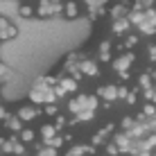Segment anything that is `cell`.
Masks as SVG:
<instances>
[{"mask_svg": "<svg viewBox=\"0 0 156 156\" xmlns=\"http://www.w3.org/2000/svg\"><path fill=\"white\" fill-rule=\"evenodd\" d=\"M156 0H131V9H138V12H143V9H149L154 7Z\"/></svg>", "mask_w": 156, "mask_h": 156, "instance_id": "obj_23", "label": "cell"}, {"mask_svg": "<svg viewBox=\"0 0 156 156\" xmlns=\"http://www.w3.org/2000/svg\"><path fill=\"white\" fill-rule=\"evenodd\" d=\"M5 125H7L9 131H16V133L23 129V122H20V118H18V115H9L7 120H5Z\"/></svg>", "mask_w": 156, "mask_h": 156, "instance_id": "obj_21", "label": "cell"}, {"mask_svg": "<svg viewBox=\"0 0 156 156\" xmlns=\"http://www.w3.org/2000/svg\"><path fill=\"white\" fill-rule=\"evenodd\" d=\"M66 125H68V127H77V125H79L77 115H70V118H68V122H66Z\"/></svg>", "mask_w": 156, "mask_h": 156, "instance_id": "obj_41", "label": "cell"}, {"mask_svg": "<svg viewBox=\"0 0 156 156\" xmlns=\"http://www.w3.org/2000/svg\"><path fill=\"white\" fill-rule=\"evenodd\" d=\"M111 59H113L111 52H98V61L100 63H111Z\"/></svg>", "mask_w": 156, "mask_h": 156, "instance_id": "obj_35", "label": "cell"}, {"mask_svg": "<svg viewBox=\"0 0 156 156\" xmlns=\"http://www.w3.org/2000/svg\"><path fill=\"white\" fill-rule=\"evenodd\" d=\"M125 102L129 106H133V104H138V88H129V93H127V98Z\"/></svg>", "mask_w": 156, "mask_h": 156, "instance_id": "obj_29", "label": "cell"}, {"mask_svg": "<svg viewBox=\"0 0 156 156\" xmlns=\"http://www.w3.org/2000/svg\"><path fill=\"white\" fill-rule=\"evenodd\" d=\"M0 152L7 154V156H25V143H20L16 136H9Z\"/></svg>", "mask_w": 156, "mask_h": 156, "instance_id": "obj_8", "label": "cell"}, {"mask_svg": "<svg viewBox=\"0 0 156 156\" xmlns=\"http://www.w3.org/2000/svg\"><path fill=\"white\" fill-rule=\"evenodd\" d=\"M41 106H43L41 113L48 115V118H55V115L59 113V104H57V102H48V104H41Z\"/></svg>", "mask_w": 156, "mask_h": 156, "instance_id": "obj_22", "label": "cell"}, {"mask_svg": "<svg viewBox=\"0 0 156 156\" xmlns=\"http://www.w3.org/2000/svg\"><path fill=\"white\" fill-rule=\"evenodd\" d=\"M95 95H98L102 102H115L118 100V93H115V86L113 84H102V86H98Z\"/></svg>", "mask_w": 156, "mask_h": 156, "instance_id": "obj_12", "label": "cell"}, {"mask_svg": "<svg viewBox=\"0 0 156 156\" xmlns=\"http://www.w3.org/2000/svg\"><path fill=\"white\" fill-rule=\"evenodd\" d=\"M115 131V125L113 122H106L102 129H98V131L90 136V145L93 147H104V143H109V136Z\"/></svg>", "mask_w": 156, "mask_h": 156, "instance_id": "obj_7", "label": "cell"}, {"mask_svg": "<svg viewBox=\"0 0 156 156\" xmlns=\"http://www.w3.org/2000/svg\"><path fill=\"white\" fill-rule=\"evenodd\" d=\"M27 98L32 104H48V102H57L55 98V90L52 88H36V86H32Z\"/></svg>", "mask_w": 156, "mask_h": 156, "instance_id": "obj_4", "label": "cell"}, {"mask_svg": "<svg viewBox=\"0 0 156 156\" xmlns=\"http://www.w3.org/2000/svg\"><path fill=\"white\" fill-rule=\"evenodd\" d=\"M63 156H73V154H70V152H66V154H63Z\"/></svg>", "mask_w": 156, "mask_h": 156, "instance_id": "obj_51", "label": "cell"}, {"mask_svg": "<svg viewBox=\"0 0 156 156\" xmlns=\"http://www.w3.org/2000/svg\"><path fill=\"white\" fill-rule=\"evenodd\" d=\"M115 75H118V77H120L125 84L129 82V79H131V73H129V70H122V73H115Z\"/></svg>", "mask_w": 156, "mask_h": 156, "instance_id": "obj_40", "label": "cell"}, {"mask_svg": "<svg viewBox=\"0 0 156 156\" xmlns=\"http://www.w3.org/2000/svg\"><path fill=\"white\" fill-rule=\"evenodd\" d=\"M86 55L84 52H79V50H75V52H68L66 57H63V63H61V73H66V75H73L75 70H79V61H82Z\"/></svg>", "mask_w": 156, "mask_h": 156, "instance_id": "obj_6", "label": "cell"}, {"mask_svg": "<svg viewBox=\"0 0 156 156\" xmlns=\"http://www.w3.org/2000/svg\"><path fill=\"white\" fill-rule=\"evenodd\" d=\"M61 138H63V143H73V131H66V133H61Z\"/></svg>", "mask_w": 156, "mask_h": 156, "instance_id": "obj_42", "label": "cell"}, {"mask_svg": "<svg viewBox=\"0 0 156 156\" xmlns=\"http://www.w3.org/2000/svg\"><path fill=\"white\" fill-rule=\"evenodd\" d=\"M149 86H154L152 75H149V73H140V75H138V88H149Z\"/></svg>", "mask_w": 156, "mask_h": 156, "instance_id": "obj_24", "label": "cell"}, {"mask_svg": "<svg viewBox=\"0 0 156 156\" xmlns=\"http://www.w3.org/2000/svg\"><path fill=\"white\" fill-rule=\"evenodd\" d=\"M39 131H41V143H43V145H48V143H50V138L55 136V133H59L57 127L52 125V122H50V125H43Z\"/></svg>", "mask_w": 156, "mask_h": 156, "instance_id": "obj_16", "label": "cell"}, {"mask_svg": "<svg viewBox=\"0 0 156 156\" xmlns=\"http://www.w3.org/2000/svg\"><path fill=\"white\" fill-rule=\"evenodd\" d=\"M147 57H149V61H152V63H156V45H154V43L147 48Z\"/></svg>", "mask_w": 156, "mask_h": 156, "instance_id": "obj_38", "label": "cell"}, {"mask_svg": "<svg viewBox=\"0 0 156 156\" xmlns=\"http://www.w3.org/2000/svg\"><path fill=\"white\" fill-rule=\"evenodd\" d=\"M122 43H125V50H133V48H138V43H140V36L127 32V34L122 36Z\"/></svg>", "mask_w": 156, "mask_h": 156, "instance_id": "obj_20", "label": "cell"}, {"mask_svg": "<svg viewBox=\"0 0 156 156\" xmlns=\"http://www.w3.org/2000/svg\"><path fill=\"white\" fill-rule=\"evenodd\" d=\"M61 16L66 20H77L79 16H82L79 2H77V0H66V2H61Z\"/></svg>", "mask_w": 156, "mask_h": 156, "instance_id": "obj_10", "label": "cell"}, {"mask_svg": "<svg viewBox=\"0 0 156 156\" xmlns=\"http://www.w3.org/2000/svg\"><path fill=\"white\" fill-rule=\"evenodd\" d=\"M133 122H136V118H129V115H125V118L120 120V127H122V131H127V129L131 127Z\"/></svg>", "mask_w": 156, "mask_h": 156, "instance_id": "obj_33", "label": "cell"}, {"mask_svg": "<svg viewBox=\"0 0 156 156\" xmlns=\"http://www.w3.org/2000/svg\"><path fill=\"white\" fill-rule=\"evenodd\" d=\"M133 61H136L133 50H125L122 55H118L115 59H111V68H113L115 73H122V70H129V68L133 66Z\"/></svg>", "mask_w": 156, "mask_h": 156, "instance_id": "obj_5", "label": "cell"}, {"mask_svg": "<svg viewBox=\"0 0 156 156\" xmlns=\"http://www.w3.org/2000/svg\"><path fill=\"white\" fill-rule=\"evenodd\" d=\"M98 154V147H93V145H88V147H86V156H95Z\"/></svg>", "mask_w": 156, "mask_h": 156, "instance_id": "obj_43", "label": "cell"}, {"mask_svg": "<svg viewBox=\"0 0 156 156\" xmlns=\"http://www.w3.org/2000/svg\"><path fill=\"white\" fill-rule=\"evenodd\" d=\"M16 115H18V118H20V122L25 125V122H32L34 118H39V115H41V111H36V106H34V104H27V106H20Z\"/></svg>", "mask_w": 156, "mask_h": 156, "instance_id": "obj_15", "label": "cell"}, {"mask_svg": "<svg viewBox=\"0 0 156 156\" xmlns=\"http://www.w3.org/2000/svg\"><path fill=\"white\" fill-rule=\"evenodd\" d=\"M115 93H118V100H125L127 93H129V88H127L125 84H122V86H115Z\"/></svg>", "mask_w": 156, "mask_h": 156, "instance_id": "obj_36", "label": "cell"}, {"mask_svg": "<svg viewBox=\"0 0 156 156\" xmlns=\"http://www.w3.org/2000/svg\"><path fill=\"white\" fill-rule=\"evenodd\" d=\"M34 86H36V88H50L48 82H45V75H39V77L34 79Z\"/></svg>", "mask_w": 156, "mask_h": 156, "instance_id": "obj_34", "label": "cell"}, {"mask_svg": "<svg viewBox=\"0 0 156 156\" xmlns=\"http://www.w3.org/2000/svg\"><path fill=\"white\" fill-rule=\"evenodd\" d=\"M79 73H82L84 77H98V75H100L98 61H95V59H88V57H84L82 61H79Z\"/></svg>", "mask_w": 156, "mask_h": 156, "instance_id": "obj_11", "label": "cell"}, {"mask_svg": "<svg viewBox=\"0 0 156 156\" xmlns=\"http://www.w3.org/2000/svg\"><path fill=\"white\" fill-rule=\"evenodd\" d=\"M52 120H55V122H52V125H55V127H57V131H61V129H63V127H66V122H68V118H66V115H61V113H57L55 118H52Z\"/></svg>", "mask_w": 156, "mask_h": 156, "instance_id": "obj_30", "label": "cell"}, {"mask_svg": "<svg viewBox=\"0 0 156 156\" xmlns=\"http://www.w3.org/2000/svg\"><path fill=\"white\" fill-rule=\"evenodd\" d=\"M143 118H154V113H156V104L154 102H147V104H143Z\"/></svg>", "mask_w": 156, "mask_h": 156, "instance_id": "obj_28", "label": "cell"}, {"mask_svg": "<svg viewBox=\"0 0 156 156\" xmlns=\"http://www.w3.org/2000/svg\"><path fill=\"white\" fill-rule=\"evenodd\" d=\"M68 111H70V115L75 113H79V111H84V109H90V111H98V106H100V98L98 95H88V93H79V95H75V98L68 100Z\"/></svg>", "mask_w": 156, "mask_h": 156, "instance_id": "obj_1", "label": "cell"}, {"mask_svg": "<svg viewBox=\"0 0 156 156\" xmlns=\"http://www.w3.org/2000/svg\"><path fill=\"white\" fill-rule=\"evenodd\" d=\"M77 115V120L79 122H90L95 118V111H90V109H84V111H79V113H75Z\"/></svg>", "mask_w": 156, "mask_h": 156, "instance_id": "obj_26", "label": "cell"}, {"mask_svg": "<svg viewBox=\"0 0 156 156\" xmlns=\"http://www.w3.org/2000/svg\"><path fill=\"white\" fill-rule=\"evenodd\" d=\"M57 84L66 90V95H73V93H77V90H79V82H75L70 75H66V73L59 75V82H57Z\"/></svg>", "mask_w": 156, "mask_h": 156, "instance_id": "obj_13", "label": "cell"}, {"mask_svg": "<svg viewBox=\"0 0 156 156\" xmlns=\"http://www.w3.org/2000/svg\"><path fill=\"white\" fill-rule=\"evenodd\" d=\"M79 2H82V5H88V7H93V5L98 2V0H79Z\"/></svg>", "mask_w": 156, "mask_h": 156, "instance_id": "obj_45", "label": "cell"}, {"mask_svg": "<svg viewBox=\"0 0 156 156\" xmlns=\"http://www.w3.org/2000/svg\"><path fill=\"white\" fill-rule=\"evenodd\" d=\"M98 52H111V41H100V45H98Z\"/></svg>", "mask_w": 156, "mask_h": 156, "instance_id": "obj_37", "label": "cell"}, {"mask_svg": "<svg viewBox=\"0 0 156 156\" xmlns=\"http://www.w3.org/2000/svg\"><path fill=\"white\" fill-rule=\"evenodd\" d=\"M36 156H41V154H36Z\"/></svg>", "mask_w": 156, "mask_h": 156, "instance_id": "obj_55", "label": "cell"}, {"mask_svg": "<svg viewBox=\"0 0 156 156\" xmlns=\"http://www.w3.org/2000/svg\"><path fill=\"white\" fill-rule=\"evenodd\" d=\"M106 147V156H120V149L115 147V143H104Z\"/></svg>", "mask_w": 156, "mask_h": 156, "instance_id": "obj_32", "label": "cell"}, {"mask_svg": "<svg viewBox=\"0 0 156 156\" xmlns=\"http://www.w3.org/2000/svg\"><path fill=\"white\" fill-rule=\"evenodd\" d=\"M16 36H18V27L12 25V23H9L7 27L0 30V41H12V39H16Z\"/></svg>", "mask_w": 156, "mask_h": 156, "instance_id": "obj_18", "label": "cell"}, {"mask_svg": "<svg viewBox=\"0 0 156 156\" xmlns=\"http://www.w3.org/2000/svg\"><path fill=\"white\" fill-rule=\"evenodd\" d=\"M9 115H12V113L7 111V106H5V104H0V122H5Z\"/></svg>", "mask_w": 156, "mask_h": 156, "instance_id": "obj_39", "label": "cell"}, {"mask_svg": "<svg viewBox=\"0 0 156 156\" xmlns=\"http://www.w3.org/2000/svg\"><path fill=\"white\" fill-rule=\"evenodd\" d=\"M152 156H156V154H154V152H152Z\"/></svg>", "mask_w": 156, "mask_h": 156, "instance_id": "obj_54", "label": "cell"}, {"mask_svg": "<svg viewBox=\"0 0 156 156\" xmlns=\"http://www.w3.org/2000/svg\"><path fill=\"white\" fill-rule=\"evenodd\" d=\"M129 30H131V23H129L127 16H125V18H115L113 23H111V34H113V36H120V39H122Z\"/></svg>", "mask_w": 156, "mask_h": 156, "instance_id": "obj_14", "label": "cell"}, {"mask_svg": "<svg viewBox=\"0 0 156 156\" xmlns=\"http://www.w3.org/2000/svg\"><path fill=\"white\" fill-rule=\"evenodd\" d=\"M149 75H152V82L156 84V70H152V73H149Z\"/></svg>", "mask_w": 156, "mask_h": 156, "instance_id": "obj_48", "label": "cell"}, {"mask_svg": "<svg viewBox=\"0 0 156 156\" xmlns=\"http://www.w3.org/2000/svg\"><path fill=\"white\" fill-rule=\"evenodd\" d=\"M86 147H88V145H73L68 152H70L73 156H86Z\"/></svg>", "mask_w": 156, "mask_h": 156, "instance_id": "obj_31", "label": "cell"}, {"mask_svg": "<svg viewBox=\"0 0 156 156\" xmlns=\"http://www.w3.org/2000/svg\"><path fill=\"white\" fill-rule=\"evenodd\" d=\"M50 2H63V0H50Z\"/></svg>", "mask_w": 156, "mask_h": 156, "instance_id": "obj_50", "label": "cell"}, {"mask_svg": "<svg viewBox=\"0 0 156 156\" xmlns=\"http://www.w3.org/2000/svg\"><path fill=\"white\" fill-rule=\"evenodd\" d=\"M5 140H7V138H5V136H0V149H2V145H5Z\"/></svg>", "mask_w": 156, "mask_h": 156, "instance_id": "obj_49", "label": "cell"}, {"mask_svg": "<svg viewBox=\"0 0 156 156\" xmlns=\"http://www.w3.org/2000/svg\"><path fill=\"white\" fill-rule=\"evenodd\" d=\"M18 16H20V18H25V20L34 18V5H30V2H20V5H18Z\"/></svg>", "mask_w": 156, "mask_h": 156, "instance_id": "obj_19", "label": "cell"}, {"mask_svg": "<svg viewBox=\"0 0 156 156\" xmlns=\"http://www.w3.org/2000/svg\"><path fill=\"white\" fill-rule=\"evenodd\" d=\"M149 102H154V104H156V86H154V95H152V100H149Z\"/></svg>", "mask_w": 156, "mask_h": 156, "instance_id": "obj_47", "label": "cell"}, {"mask_svg": "<svg viewBox=\"0 0 156 156\" xmlns=\"http://www.w3.org/2000/svg\"><path fill=\"white\" fill-rule=\"evenodd\" d=\"M36 154H41V156H59V149L50 147V145H43V147L36 149Z\"/></svg>", "mask_w": 156, "mask_h": 156, "instance_id": "obj_27", "label": "cell"}, {"mask_svg": "<svg viewBox=\"0 0 156 156\" xmlns=\"http://www.w3.org/2000/svg\"><path fill=\"white\" fill-rule=\"evenodd\" d=\"M129 9H131V0H118L106 9V14L111 16V20H115V18H125L129 14Z\"/></svg>", "mask_w": 156, "mask_h": 156, "instance_id": "obj_9", "label": "cell"}, {"mask_svg": "<svg viewBox=\"0 0 156 156\" xmlns=\"http://www.w3.org/2000/svg\"><path fill=\"white\" fill-rule=\"evenodd\" d=\"M12 77H14L12 68H7L5 63H0V82H2V84H7L9 79H12Z\"/></svg>", "mask_w": 156, "mask_h": 156, "instance_id": "obj_25", "label": "cell"}, {"mask_svg": "<svg viewBox=\"0 0 156 156\" xmlns=\"http://www.w3.org/2000/svg\"><path fill=\"white\" fill-rule=\"evenodd\" d=\"M0 88H2V82H0Z\"/></svg>", "mask_w": 156, "mask_h": 156, "instance_id": "obj_52", "label": "cell"}, {"mask_svg": "<svg viewBox=\"0 0 156 156\" xmlns=\"http://www.w3.org/2000/svg\"><path fill=\"white\" fill-rule=\"evenodd\" d=\"M145 36H154L156 34V7L143 9V20L136 25Z\"/></svg>", "mask_w": 156, "mask_h": 156, "instance_id": "obj_3", "label": "cell"}, {"mask_svg": "<svg viewBox=\"0 0 156 156\" xmlns=\"http://www.w3.org/2000/svg\"><path fill=\"white\" fill-rule=\"evenodd\" d=\"M18 140L25 143V145H27V143H34V140H36V131H34V129H30V127H23V129L18 131Z\"/></svg>", "mask_w": 156, "mask_h": 156, "instance_id": "obj_17", "label": "cell"}, {"mask_svg": "<svg viewBox=\"0 0 156 156\" xmlns=\"http://www.w3.org/2000/svg\"><path fill=\"white\" fill-rule=\"evenodd\" d=\"M61 14V2H50V0H39L34 5V16L36 18H52Z\"/></svg>", "mask_w": 156, "mask_h": 156, "instance_id": "obj_2", "label": "cell"}, {"mask_svg": "<svg viewBox=\"0 0 156 156\" xmlns=\"http://www.w3.org/2000/svg\"><path fill=\"white\" fill-rule=\"evenodd\" d=\"M111 2V0H98V2H95V5H100V7H106V5H109Z\"/></svg>", "mask_w": 156, "mask_h": 156, "instance_id": "obj_46", "label": "cell"}, {"mask_svg": "<svg viewBox=\"0 0 156 156\" xmlns=\"http://www.w3.org/2000/svg\"><path fill=\"white\" fill-rule=\"evenodd\" d=\"M0 104H2V98H0Z\"/></svg>", "mask_w": 156, "mask_h": 156, "instance_id": "obj_53", "label": "cell"}, {"mask_svg": "<svg viewBox=\"0 0 156 156\" xmlns=\"http://www.w3.org/2000/svg\"><path fill=\"white\" fill-rule=\"evenodd\" d=\"M115 52H118V55H122V52H125V43H115Z\"/></svg>", "mask_w": 156, "mask_h": 156, "instance_id": "obj_44", "label": "cell"}]
</instances>
